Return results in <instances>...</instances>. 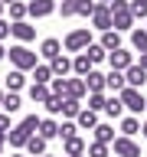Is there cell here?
<instances>
[{
    "instance_id": "1",
    "label": "cell",
    "mask_w": 147,
    "mask_h": 157,
    "mask_svg": "<svg viewBox=\"0 0 147 157\" xmlns=\"http://www.w3.org/2000/svg\"><path fill=\"white\" fill-rule=\"evenodd\" d=\"M36 62H39V52H33L29 46H23V43L10 46V66L17 69V72H29Z\"/></svg>"
},
{
    "instance_id": "2",
    "label": "cell",
    "mask_w": 147,
    "mask_h": 157,
    "mask_svg": "<svg viewBox=\"0 0 147 157\" xmlns=\"http://www.w3.org/2000/svg\"><path fill=\"white\" fill-rule=\"evenodd\" d=\"M118 98H121V105H124V111H131V115H141V111H144V105H147V98H144V92H141V88H121V92H118Z\"/></svg>"
},
{
    "instance_id": "3",
    "label": "cell",
    "mask_w": 147,
    "mask_h": 157,
    "mask_svg": "<svg viewBox=\"0 0 147 157\" xmlns=\"http://www.w3.org/2000/svg\"><path fill=\"white\" fill-rule=\"evenodd\" d=\"M88 46H92V33H88V26L85 29H72V33L62 39V49H66V52H85Z\"/></svg>"
},
{
    "instance_id": "4",
    "label": "cell",
    "mask_w": 147,
    "mask_h": 157,
    "mask_svg": "<svg viewBox=\"0 0 147 157\" xmlns=\"http://www.w3.org/2000/svg\"><path fill=\"white\" fill-rule=\"evenodd\" d=\"M10 36L17 39V43H23V46H26V43H33V39H36V26H33V23H26V20L10 23Z\"/></svg>"
},
{
    "instance_id": "5",
    "label": "cell",
    "mask_w": 147,
    "mask_h": 157,
    "mask_svg": "<svg viewBox=\"0 0 147 157\" xmlns=\"http://www.w3.org/2000/svg\"><path fill=\"white\" fill-rule=\"evenodd\" d=\"M52 13H56V3H52V0H29L26 3V17H33V20L52 17Z\"/></svg>"
},
{
    "instance_id": "6",
    "label": "cell",
    "mask_w": 147,
    "mask_h": 157,
    "mask_svg": "<svg viewBox=\"0 0 147 157\" xmlns=\"http://www.w3.org/2000/svg\"><path fill=\"white\" fill-rule=\"evenodd\" d=\"M111 144H115V154L118 157H141V147H137V141L134 137H115V141H111Z\"/></svg>"
},
{
    "instance_id": "7",
    "label": "cell",
    "mask_w": 147,
    "mask_h": 157,
    "mask_svg": "<svg viewBox=\"0 0 147 157\" xmlns=\"http://www.w3.org/2000/svg\"><path fill=\"white\" fill-rule=\"evenodd\" d=\"M108 66L115 69V72H124L127 66H134V56L127 49H115V52H108Z\"/></svg>"
},
{
    "instance_id": "8",
    "label": "cell",
    "mask_w": 147,
    "mask_h": 157,
    "mask_svg": "<svg viewBox=\"0 0 147 157\" xmlns=\"http://www.w3.org/2000/svg\"><path fill=\"white\" fill-rule=\"evenodd\" d=\"M144 82H147V72L137 66V62L124 69V85H127V88H144Z\"/></svg>"
},
{
    "instance_id": "9",
    "label": "cell",
    "mask_w": 147,
    "mask_h": 157,
    "mask_svg": "<svg viewBox=\"0 0 147 157\" xmlns=\"http://www.w3.org/2000/svg\"><path fill=\"white\" fill-rule=\"evenodd\" d=\"M39 56L46 59V62H52L56 56H62V43H59L56 36H46L43 43H39Z\"/></svg>"
},
{
    "instance_id": "10",
    "label": "cell",
    "mask_w": 147,
    "mask_h": 157,
    "mask_svg": "<svg viewBox=\"0 0 147 157\" xmlns=\"http://www.w3.org/2000/svg\"><path fill=\"white\" fill-rule=\"evenodd\" d=\"M29 137H33V134H29L26 128H23V124H17V128H10V131H7V144L13 147V151H23V144H26Z\"/></svg>"
},
{
    "instance_id": "11",
    "label": "cell",
    "mask_w": 147,
    "mask_h": 157,
    "mask_svg": "<svg viewBox=\"0 0 147 157\" xmlns=\"http://www.w3.org/2000/svg\"><path fill=\"white\" fill-rule=\"evenodd\" d=\"M92 26L98 29V33H105V29H111V13H108V7H101V3H98L95 7V13H92Z\"/></svg>"
},
{
    "instance_id": "12",
    "label": "cell",
    "mask_w": 147,
    "mask_h": 157,
    "mask_svg": "<svg viewBox=\"0 0 147 157\" xmlns=\"http://www.w3.org/2000/svg\"><path fill=\"white\" fill-rule=\"evenodd\" d=\"M36 134L43 137V141H56V137H59V121H56V118H43L39 128H36Z\"/></svg>"
},
{
    "instance_id": "13",
    "label": "cell",
    "mask_w": 147,
    "mask_h": 157,
    "mask_svg": "<svg viewBox=\"0 0 147 157\" xmlns=\"http://www.w3.org/2000/svg\"><path fill=\"white\" fill-rule=\"evenodd\" d=\"M88 95V88L82 78H66V98H75V101H82V98Z\"/></svg>"
},
{
    "instance_id": "14",
    "label": "cell",
    "mask_w": 147,
    "mask_h": 157,
    "mask_svg": "<svg viewBox=\"0 0 147 157\" xmlns=\"http://www.w3.org/2000/svg\"><path fill=\"white\" fill-rule=\"evenodd\" d=\"M46 147H49V141H43L39 134H33L26 144H23V151H26V157H43V154H46Z\"/></svg>"
},
{
    "instance_id": "15",
    "label": "cell",
    "mask_w": 147,
    "mask_h": 157,
    "mask_svg": "<svg viewBox=\"0 0 147 157\" xmlns=\"http://www.w3.org/2000/svg\"><path fill=\"white\" fill-rule=\"evenodd\" d=\"M26 95H29V101H33V105H46L52 92H49V85H36V82H33V85L26 88Z\"/></svg>"
},
{
    "instance_id": "16",
    "label": "cell",
    "mask_w": 147,
    "mask_h": 157,
    "mask_svg": "<svg viewBox=\"0 0 147 157\" xmlns=\"http://www.w3.org/2000/svg\"><path fill=\"white\" fill-rule=\"evenodd\" d=\"M0 108H3V115H17L20 108H23L20 92H7V95H3V101H0Z\"/></svg>"
},
{
    "instance_id": "17",
    "label": "cell",
    "mask_w": 147,
    "mask_h": 157,
    "mask_svg": "<svg viewBox=\"0 0 147 157\" xmlns=\"http://www.w3.org/2000/svg\"><path fill=\"white\" fill-rule=\"evenodd\" d=\"M52 69H49V62H36V66H33V82H36V85H49V82H52Z\"/></svg>"
},
{
    "instance_id": "18",
    "label": "cell",
    "mask_w": 147,
    "mask_h": 157,
    "mask_svg": "<svg viewBox=\"0 0 147 157\" xmlns=\"http://www.w3.org/2000/svg\"><path fill=\"white\" fill-rule=\"evenodd\" d=\"M49 69H52L56 78H66L69 72H72V59H69V56H56L52 62H49Z\"/></svg>"
},
{
    "instance_id": "19",
    "label": "cell",
    "mask_w": 147,
    "mask_h": 157,
    "mask_svg": "<svg viewBox=\"0 0 147 157\" xmlns=\"http://www.w3.org/2000/svg\"><path fill=\"white\" fill-rule=\"evenodd\" d=\"M95 124H98V115H95V111H88V108H82V111L75 115V128H78V131H92Z\"/></svg>"
},
{
    "instance_id": "20",
    "label": "cell",
    "mask_w": 147,
    "mask_h": 157,
    "mask_svg": "<svg viewBox=\"0 0 147 157\" xmlns=\"http://www.w3.org/2000/svg\"><path fill=\"white\" fill-rule=\"evenodd\" d=\"M82 82H85L88 92H105V72H98V69H92V72L82 78Z\"/></svg>"
},
{
    "instance_id": "21",
    "label": "cell",
    "mask_w": 147,
    "mask_h": 157,
    "mask_svg": "<svg viewBox=\"0 0 147 157\" xmlns=\"http://www.w3.org/2000/svg\"><path fill=\"white\" fill-rule=\"evenodd\" d=\"M98 46L105 49V52H115V49H121V33H115V29H105Z\"/></svg>"
},
{
    "instance_id": "22",
    "label": "cell",
    "mask_w": 147,
    "mask_h": 157,
    "mask_svg": "<svg viewBox=\"0 0 147 157\" xmlns=\"http://www.w3.org/2000/svg\"><path fill=\"white\" fill-rule=\"evenodd\" d=\"M62 151H66V157H78V154H85V141H82V137H66V141H62Z\"/></svg>"
},
{
    "instance_id": "23",
    "label": "cell",
    "mask_w": 147,
    "mask_h": 157,
    "mask_svg": "<svg viewBox=\"0 0 147 157\" xmlns=\"http://www.w3.org/2000/svg\"><path fill=\"white\" fill-rule=\"evenodd\" d=\"M105 115L108 118H124V105L118 95H105Z\"/></svg>"
},
{
    "instance_id": "24",
    "label": "cell",
    "mask_w": 147,
    "mask_h": 157,
    "mask_svg": "<svg viewBox=\"0 0 147 157\" xmlns=\"http://www.w3.org/2000/svg\"><path fill=\"white\" fill-rule=\"evenodd\" d=\"M92 69H95V66H92V62H88V56H85V52H78V56L72 59V72H75L78 78H85L88 72H92Z\"/></svg>"
},
{
    "instance_id": "25",
    "label": "cell",
    "mask_w": 147,
    "mask_h": 157,
    "mask_svg": "<svg viewBox=\"0 0 147 157\" xmlns=\"http://www.w3.org/2000/svg\"><path fill=\"white\" fill-rule=\"evenodd\" d=\"M92 131H95V141H98V144H111V141H115V128H111V124H101V121H98Z\"/></svg>"
},
{
    "instance_id": "26",
    "label": "cell",
    "mask_w": 147,
    "mask_h": 157,
    "mask_svg": "<svg viewBox=\"0 0 147 157\" xmlns=\"http://www.w3.org/2000/svg\"><path fill=\"white\" fill-rule=\"evenodd\" d=\"M23 85H26V72H17V69H10V72H7V92H20Z\"/></svg>"
},
{
    "instance_id": "27",
    "label": "cell",
    "mask_w": 147,
    "mask_h": 157,
    "mask_svg": "<svg viewBox=\"0 0 147 157\" xmlns=\"http://www.w3.org/2000/svg\"><path fill=\"white\" fill-rule=\"evenodd\" d=\"M105 88H111V92H121L124 88V72H115V69H108V75H105Z\"/></svg>"
},
{
    "instance_id": "28",
    "label": "cell",
    "mask_w": 147,
    "mask_h": 157,
    "mask_svg": "<svg viewBox=\"0 0 147 157\" xmlns=\"http://www.w3.org/2000/svg\"><path fill=\"white\" fill-rule=\"evenodd\" d=\"M131 46H134L137 52H147V29L144 26H134V29H131Z\"/></svg>"
},
{
    "instance_id": "29",
    "label": "cell",
    "mask_w": 147,
    "mask_h": 157,
    "mask_svg": "<svg viewBox=\"0 0 147 157\" xmlns=\"http://www.w3.org/2000/svg\"><path fill=\"white\" fill-rule=\"evenodd\" d=\"M137 131H141V118H134V115L121 118V134H124V137H134Z\"/></svg>"
},
{
    "instance_id": "30",
    "label": "cell",
    "mask_w": 147,
    "mask_h": 157,
    "mask_svg": "<svg viewBox=\"0 0 147 157\" xmlns=\"http://www.w3.org/2000/svg\"><path fill=\"white\" fill-rule=\"evenodd\" d=\"M7 10H10V23H20V20H26V3H23V0H13Z\"/></svg>"
},
{
    "instance_id": "31",
    "label": "cell",
    "mask_w": 147,
    "mask_h": 157,
    "mask_svg": "<svg viewBox=\"0 0 147 157\" xmlns=\"http://www.w3.org/2000/svg\"><path fill=\"white\" fill-rule=\"evenodd\" d=\"M78 111H82V101H75V98H62V111H59L62 118H75Z\"/></svg>"
},
{
    "instance_id": "32",
    "label": "cell",
    "mask_w": 147,
    "mask_h": 157,
    "mask_svg": "<svg viewBox=\"0 0 147 157\" xmlns=\"http://www.w3.org/2000/svg\"><path fill=\"white\" fill-rule=\"evenodd\" d=\"M85 56H88V62H92V66H98V62H105V59H108V52L98 46V43H92V46L85 49Z\"/></svg>"
},
{
    "instance_id": "33",
    "label": "cell",
    "mask_w": 147,
    "mask_h": 157,
    "mask_svg": "<svg viewBox=\"0 0 147 157\" xmlns=\"http://www.w3.org/2000/svg\"><path fill=\"white\" fill-rule=\"evenodd\" d=\"M88 111H105V92H88Z\"/></svg>"
},
{
    "instance_id": "34",
    "label": "cell",
    "mask_w": 147,
    "mask_h": 157,
    "mask_svg": "<svg viewBox=\"0 0 147 157\" xmlns=\"http://www.w3.org/2000/svg\"><path fill=\"white\" fill-rule=\"evenodd\" d=\"M95 7H98V3H95V0H75V17H92V13H95Z\"/></svg>"
},
{
    "instance_id": "35",
    "label": "cell",
    "mask_w": 147,
    "mask_h": 157,
    "mask_svg": "<svg viewBox=\"0 0 147 157\" xmlns=\"http://www.w3.org/2000/svg\"><path fill=\"white\" fill-rule=\"evenodd\" d=\"M85 157H108V144H98V141L85 144Z\"/></svg>"
},
{
    "instance_id": "36",
    "label": "cell",
    "mask_w": 147,
    "mask_h": 157,
    "mask_svg": "<svg viewBox=\"0 0 147 157\" xmlns=\"http://www.w3.org/2000/svg\"><path fill=\"white\" fill-rule=\"evenodd\" d=\"M127 10H131L134 20H147V7L141 3V0H127Z\"/></svg>"
},
{
    "instance_id": "37",
    "label": "cell",
    "mask_w": 147,
    "mask_h": 157,
    "mask_svg": "<svg viewBox=\"0 0 147 157\" xmlns=\"http://www.w3.org/2000/svg\"><path fill=\"white\" fill-rule=\"evenodd\" d=\"M75 121H62V124H59V137H62V141H66V137H75Z\"/></svg>"
},
{
    "instance_id": "38",
    "label": "cell",
    "mask_w": 147,
    "mask_h": 157,
    "mask_svg": "<svg viewBox=\"0 0 147 157\" xmlns=\"http://www.w3.org/2000/svg\"><path fill=\"white\" fill-rule=\"evenodd\" d=\"M39 121H43V118H39V115H26V118H23V121H20V124L26 128L29 134H36V128H39Z\"/></svg>"
},
{
    "instance_id": "39",
    "label": "cell",
    "mask_w": 147,
    "mask_h": 157,
    "mask_svg": "<svg viewBox=\"0 0 147 157\" xmlns=\"http://www.w3.org/2000/svg\"><path fill=\"white\" fill-rule=\"evenodd\" d=\"M49 92L59 95V98H66V78H52V82H49Z\"/></svg>"
},
{
    "instance_id": "40",
    "label": "cell",
    "mask_w": 147,
    "mask_h": 157,
    "mask_svg": "<svg viewBox=\"0 0 147 157\" xmlns=\"http://www.w3.org/2000/svg\"><path fill=\"white\" fill-rule=\"evenodd\" d=\"M46 111H49V115H59V111H62V98H59V95H49Z\"/></svg>"
},
{
    "instance_id": "41",
    "label": "cell",
    "mask_w": 147,
    "mask_h": 157,
    "mask_svg": "<svg viewBox=\"0 0 147 157\" xmlns=\"http://www.w3.org/2000/svg\"><path fill=\"white\" fill-rule=\"evenodd\" d=\"M59 13H62V17H75V0H62V3H59Z\"/></svg>"
},
{
    "instance_id": "42",
    "label": "cell",
    "mask_w": 147,
    "mask_h": 157,
    "mask_svg": "<svg viewBox=\"0 0 147 157\" xmlns=\"http://www.w3.org/2000/svg\"><path fill=\"white\" fill-rule=\"evenodd\" d=\"M7 131H10V115L0 111V134H7Z\"/></svg>"
},
{
    "instance_id": "43",
    "label": "cell",
    "mask_w": 147,
    "mask_h": 157,
    "mask_svg": "<svg viewBox=\"0 0 147 157\" xmlns=\"http://www.w3.org/2000/svg\"><path fill=\"white\" fill-rule=\"evenodd\" d=\"M7 36H10V23H7V20H0V43H3Z\"/></svg>"
},
{
    "instance_id": "44",
    "label": "cell",
    "mask_w": 147,
    "mask_h": 157,
    "mask_svg": "<svg viewBox=\"0 0 147 157\" xmlns=\"http://www.w3.org/2000/svg\"><path fill=\"white\" fill-rule=\"evenodd\" d=\"M137 66H141V69L147 72V52H141V62H137Z\"/></svg>"
},
{
    "instance_id": "45",
    "label": "cell",
    "mask_w": 147,
    "mask_h": 157,
    "mask_svg": "<svg viewBox=\"0 0 147 157\" xmlns=\"http://www.w3.org/2000/svg\"><path fill=\"white\" fill-rule=\"evenodd\" d=\"M3 144H7V134H0V154H3Z\"/></svg>"
},
{
    "instance_id": "46",
    "label": "cell",
    "mask_w": 147,
    "mask_h": 157,
    "mask_svg": "<svg viewBox=\"0 0 147 157\" xmlns=\"http://www.w3.org/2000/svg\"><path fill=\"white\" fill-rule=\"evenodd\" d=\"M141 134H144V137H147V121H144V124H141Z\"/></svg>"
},
{
    "instance_id": "47",
    "label": "cell",
    "mask_w": 147,
    "mask_h": 157,
    "mask_svg": "<svg viewBox=\"0 0 147 157\" xmlns=\"http://www.w3.org/2000/svg\"><path fill=\"white\" fill-rule=\"evenodd\" d=\"M95 3H101V7H108V3H111V0H95Z\"/></svg>"
},
{
    "instance_id": "48",
    "label": "cell",
    "mask_w": 147,
    "mask_h": 157,
    "mask_svg": "<svg viewBox=\"0 0 147 157\" xmlns=\"http://www.w3.org/2000/svg\"><path fill=\"white\" fill-rule=\"evenodd\" d=\"M0 3H3V7H10V3H13V0H0Z\"/></svg>"
},
{
    "instance_id": "49",
    "label": "cell",
    "mask_w": 147,
    "mask_h": 157,
    "mask_svg": "<svg viewBox=\"0 0 147 157\" xmlns=\"http://www.w3.org/2000/svg\"><path fill=\"white\" fill-rule=\"evenodd\" d=\"M3 56H7V49H3V46H0V59H3Z\"/></svg>"
},
{
    "instance_id": "50",
    "label": "cell",
    "mask_w": 147,
    "mask_h": 157,
    "mask_svg": "<svg viewBox=\"0 0 147 157\" xmlns=\"http://www.w3.org/2000/svg\"><path fill=\"white\" fill-rule=\"evenodd\" d=\"M3 10H7V7H3V3H0V20H3Z\"/></svg>"
},
{
    "instance_id": "51",
    "label": "cell",
    "mask_w": 147,
    "mask_h": 157,
    "mask_svg": "<svg viewBox=\"0 0 147 157\" xmlns=\"http://www.w3.org/2000/svg\"><path fill=\"white\" fill-rule=\"evenodd\" d=\"M3 95H7V92H3V88H0V101H3Z\"/></svg>"
},
{
    "instance_id": "52",
    "label": "cell",
    "mask_w": 147,
    "mask_h": 157,
    "mask_svg": "<svg viewBox=\"0 0 147 157\" xmlns=\"http://www.w3.org/2000/svg\"><path fill=\"white\" fill-rule=\"evenodd\" d=\"M43 157H56V154H49V151H46V154H43Z\"/></svg>"
},
{
    "instance_id": "53",
    "label": "cell",
    "mask_w": 147,
    "mask_h": 157,
    "mask_svg": "<svg viewBox=\"0 0 147 157\" xmlns=\"http://www.w3.org/2000/svg\"><path fill=\"white\" fill-rule=\"evenodd\" d=\"M10 157H26V154H10Z\"/></svg>"
},
{
    "instance_id": "54",
    "label": "cell",
    "mask_w": 147,
    "mask_h": 157,
    "mask_svg": "<svg viewBox=\"0 0 147 157\" xmlns=\"http://www.w3.org/2000/svg\"><path fill=\"white\" fill-rule=\"evenodd\" d=\"M52 3H56V7H59V3H62V0H52Z\"/></svg>"
},
{
    "instance_id": "55",
    "label": "cell",
    "mask_w": 147,
    "mask_h": 157,
    "mask_svg": "<svg viewBox=\"0 0 147 157\" xmlns=\"http://www.w3.org/2000/svg\"><path fill=\"white\" fill-rule=\"evenodd\" d=\"M141 3H144V7H147V0H141Z\"/></svg>"
},
{
    "instance_id": "56",
    "label": "cell",
    "mask_w": 147,
    "mask_h": 157,
    "mask_svg": "<svg viewBox=\"0 0 147 157\" xmlns=\"http://www.w3.org/2000/svg\"><path fill=\"white\" fill-rule=\"evenodd\" d=\"M78 157H85V154H78Z\"/></svg>"
},
{
    "instance_id": "57",
    "label": "cell",
    "mask_w": 147,
    "mask_h": 157,
    "mask_svg": "<svg viewBox=\"0 0 147 157\" xmlns=\"http://www.w3.org/2000/svg\"><path fill=\"white\" fill-rule=\"evenodd\" d=\"M144 111H147V105H144Z\"/></svg>"
},
{
    "instance_id": "58",
    "label": "cell",
    "mask_w": 147,
    "mask_h": 157,
    "mask_svg": "<svg viewBox=\"0 0 147 157\" xmlns=\"http://www.w3.org/2000/svg\"><path fill=\"white\" fill-rule=\"evenodd\" d=\"M26 3H29V0H26Z\"/></svg>"
}]
</instances>
